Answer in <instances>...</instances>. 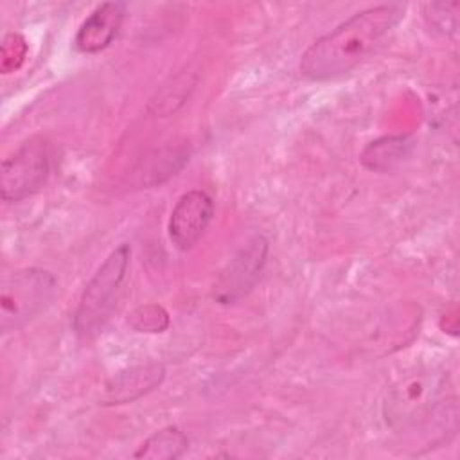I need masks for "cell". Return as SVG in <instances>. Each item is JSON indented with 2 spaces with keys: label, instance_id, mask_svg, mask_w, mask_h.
I'll return each instance as SVG.
<instances>
[{
  "label": "cell",
  "instance_id": "1",
  "mask_svg": "<svg viewBox=\"0 0 460 460\" xmlns=\"http://www.w3.org/2000/svg\"><path fill=\"white\" fill-rule=\"evenodd\" d=\"M404 11V4H383L352 14L302 54L300 74L325 81L354 70L397 27Z\"/></svg>",
  "mask_w": 460,
  "mask_h": 460
},
{
  "label": "cell",
  "instance_id": "2",
  "mask_svg": "<svg viewBox=\"0 0 460 460\" xmlns=\"http://www.w3.org/2000/svg\"><path fill=\"white\" fill-rule=\"evenodd\" d=\"M129 255L131 250L128 244L117 246L84 286L74 314V331L77 336L84 340L93 338L110 320L126 279Z\"/></svg>",
  "mask_w": 460,
  "mask_h": 460
},
{
  "label": "cell",
  "instance_id": "3",
  "mask_svg": "<svg viewBox=\"0 0 460 460\" xmlns=\"http://www.w3.org/2000/svg\"><path fill=\"white\" fill-rule=\"evenodd\" d=\"M56 289V277L40 268L5 275L0 286V331H18L34 320L52 302Z\"/></svg>",
  "mask_w": 460,
  "mask_h": 460
},
{
  "label": "cell",
  "instance_id": "4",
  "mask_svg": "<svg viewBox=\"0 0 460 460\" xmlns=\"http://www.w3.org/2000/svg\"><path fill=\"white\" fill-rule=\"evenodd\" d=\"M50 172V151L43 138H29L4 158L0 171V196L16 203L40 190Z\"/></svg>",
  "mask_w": 460,
  "mask_h": 460
},
{
  "label": "cell",
  "instance_id": "5",
  "mask_svg": "<svg viewBox=\"0 0 460 460\" xmlns=\"http://www.w3.org/2000/svg\"><path fill=\"white\" fill-rule=\"evenodd\" d=\"M268 257V241L262 235H253L221 271L214 298L221 304H232L243 298L261 277Z\"/></svg>",
  "mask_w": 460,
  "mask_h": 460
},
{
  "label": "cell",
  "instance_id": "6",
  "mask_svg": "<svg viewBox=\"0 0 460 460\" xmlns=\"http://www.w3.org/2000/svg\"><path fill=\"white\" fill-rule=\"evenodd\" d=\"M214 217L212 198L203 190L181 194L169 217V239L178 250H190L205 234Z\"/></svg>",
  "mask_w": 460,
  "mask_h": 460
},
{
  "label": "cell",
  "instance_id": "7",
  "mask_svg": "<svg viewBox=\"0 0 460 460\" xmlns=\"http://www.w3.org/2000/svg\"><path fill=\"white\" fill-rule=\"evenodd\" d=\"M124 13L126 5L122 2H104L97 5L79 25L74 47L84 54H95L106 49L117 36Z\"/></svg>",
  "mask_w": 460,
  "mask_h": 460
},
{
  "label": "cell",
  "instance_id": "8",
  "mask_svg": "<svg viewBox=\"0 0 460 460\" xmlns=\"http://www.w3.org/2000/svg\"><path fill=\"white\" fill-rule=\"evenodd\" d=\"M165 377V368L158 363H147L131 367L115 374L104 390V401L108 404L131 402L151 390H155Z\"/></svg>",
  "mask_w": 460,
  "mask_h": 460
},
{
  "label": "cell",
  "instance_id": "9",
  "mask_svg": "<svg viewBox=\"0 0 460 460\" xmlns=\"http://www.w3.org/2000/svg\"><path fill=\"white\" fill-rule=\"evenodd\" d=\"M189 440L185 433L178 428H164L149 435L140 447L135 451V458H149V460H174L185 453Z\"/></svg>",
  "mask_w": 460,
  "mask_h": 460
},
{
  "label": "cell",
  "instance_id": "10",
  "mask_svg": "<svg viewBox=\"0 0 460 460\" xmlns=\"http://www.w3.org/2000/svg\"><path fill=\"white\" fill-rule=\"evenodd\" d=\"M408 147H410V142L406 137H386L372 142L365 149L361 158L367 167L383 171V169H390L395 162H399L406 155Z\"/></svg>",
  "mask_w": 460,
  "mask_h": 460
},
{
  "label": "cell",
  "instance_id": "11",
  "mask_svg": "<svg viewBox=\"0 0 460 460\" xmlns=\"http://www.w3.org/2000/svg\"><path fill=\"white\" fill-rule=\"evenodd\" d=\"M196 81L189 79V74H178L176 77H171L169 83H165L156 95L151 99V110L156 115H171L174 113L189 97V92L194 88Z\"/></svg>",
  "mask_w": 460,
  "mask_h": 460
},
{
  "label": "cell",
  "instance_id": "12",
  "mask_svg": "<svg viewBox=\"0 0 460 460\" xmlns=\"http://www.w3.org/2000/svg\"><path fill=\"white\" fill-rule=\"evenodd\" d=\"M128 323L140 332H162L169 325V314L164 307L156 304H147L137 307L129 314Z\"/></svg>",
  "mask_w": 460,
  "mask_h": 460
},
{
  "label": "cell",
  "instance_id": "13",
  "mask_svg": "<svg viewBox=\"0 0 460 460\" xmlns=\"http://www.w3.org/2000/svg\"><path fill=\"white\" fill-rule=\"evenodd\" d=\"M27 54V43L25 40L16 34L11 32L4 38L2 41V49H0V70L2 74H11L14 70L20 68V65L23 63Z\"/></svg>",
  "mask_w": 460,
  "mask_h": 460
},
{
  "label": "cell",
  "instance_id": "14",
  "mask_svg": "<svg viewBox=\"0 0 460 460\" xmlns=\"http://www.w3.org/2000/svg\"><path fill=\"white\" fill-rule=\"evenodd\" d=\"M185 158H187V155L183 149H172L169 153H160L158 158H153L149 164V172H146V176H149L147 183L155 185V183H160L162 180L169 178L181 167Z\"/></svg>",
  "mask_w": 460,
  "mask_h": 460
},
{
  "label": "cell",
  "instance_id": "15",
  "mask_svg": "<svg viewBox=\"0 0 460 460\" xmlns=\"http://www.w3.org/2000/svg\"><path fill=\"white\" fill-rule=\"evenodd\" d=\"M456 11H458V2L428 4L426 20L435 31L442 34H453L456 31Z\"/></svg>",
  "mask_w": 460,
  "mask_h": 460
}]
</instances>
